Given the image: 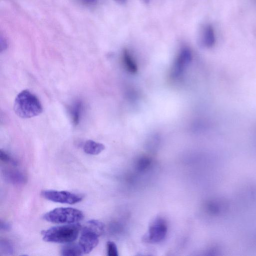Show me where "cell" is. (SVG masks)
<instances>
[{"instance_id": "cell-1", "label": "cell", "mask_w": 256, "mask_h": 256, "mask_svg": "<svg viewBox=\"0 0 256 256\" xmlns=\"http://www.w3.org/2000/svg\"><path fill=\"white\" fill-rule=\"evenodd\" d=\"M14 110L18 116L23 118L38 116L43 110L37 96L27 90H22L16 96L14 102Z\"/></svg>"}, {"instance_id": "cell-2", "label": "cell", "mask_w": 256, "mask_h": 256, "mask_svg": "<svg viewBox=\"0 0 256 256\" xmlns=\"http://www.w3.org/2000/svg\"><path fill=\"white\" fill-rule=\"evenodd\" d=\"M82 226L78 223L55 226L42 231L44 240L57 243H70L78 237Z\"/></svg>"}, {"instance_id": "cell-3", "label": "cell", "mask_w": 256, "mask_h": 256, "mask_svg": "<svg viewBox=\"0 0 256 256\" xmlns=\"http://www.w3.org/2000/svg\"><path fill=\"white\" fill-rule=\"evenodd\" d=\"M84 217L82 212L72 208H57L45 214L43 218L55 224H68L78 222Z\"/></svg>"}, {"instance_id": "cell-4", "label": "cell", "mask_w": 256, "mask_h": 256, "mask_svg": "<svg viewBox=\"0 0 256 256\" xmlns=\"http://www.w3.org/2000/svg\"><path fill=\"white\" fill-rule=\"evenodd\" d=\"M42 196L48 200L56 202L72 204L80 202L83 196L80 194L66 190H44Z\"/></svg>"}, {"instance_id": "cell-5", "label": "cell", "mask_w": 256, "mask_h": 256, "mask_svg": "<svg viewBox=\"0 0 256 256\" xmlns=\"http://www.w3.org/2000/svg\"><path fill=\"white\" fill-rule=\"evenodd\" d=\"M168 230L166 221L158 218L150 224L148 230L143 237V240L148 243H157L162 242L166 236Z\"/></svg>"}, {"instance_id": "cell-6", "label": "cell", "mask_w": 256, "mask_h": 256, "mask_svg": "<svg viewBox=\"0 0 256 256\" xmlns=\"http://www.w3.org/2000/svg\"><path fill=\"white\" fill-rule=\"evenodd\" d=\"M192 59V52L190 49L187 46L182 48L172 67L170 74L172 77L177 78L180 76Z\"/></svg>"}, {"instance_id": "cell-7", "label": "cell", "mask_w": 256, "mask_h": 256, "mask_svg": "<svg viewBox=\"0 0 256 256\" xmlns=\"http://www.w3.org/2000/svg\"><path fill=\"white\" fill-rule=\"evenodd\" d=\"M100 236L90 230L82 228L78 244L84 254L90 253L98 244Z\"/></svg>"}, {"instance_id": "cell-8", "label": "cell", "mask_w": 256, "mask_h": 256, "mask_svg": "<svg viewBox=\"0 0 256 256\" xmlns=\"http://www.w3.org/2000/svg\"><path fill=\"white\" fill-rule=\"evenodd\" d=\"M3 174L5 180L13 184H23L26 182V176L18 170L6 169L4 170Z\"/></svg>"}, {"instance_id": "cell-9", "label": "cell", "mask_w": 256, "mask_h": 256, "mask_svg": "<svg viewBox=\"0 0 256 256\" xmlns=\"http://www.w3.org/2000/svg\"><path fill=\"white\" fill-rule=\"evenodd\" d=\"M104 148V144L92 140H86L83 146L84 152L91 155H97L102 152Z\"/></svg>"}, {"instance_id": "cell-10", "label": "cell", "mask_w": 256, "mask_h": 256, "mask_svg": "<svg viewBox=\"0 0 256 256\" xmlns=\"http://www.w3.org/2000/svg\"><path fill=\"white\" fill-rule=\"evenodd\" d=\"M68 244L61 249V255L63 256H82L84 253L78 244Z\"/></svg>"}, {"instance_id": "cell-11", "label": "cell", "mask_w": 256, "mask_h": 256, "mask_svg": "<svg viewBox=\"0 0 256 256\" xmlns=\"http://www.w3.org/2000/svg\"><path fill=\"white\" fill-rule=\"evenodd\" d=\"M202 44L207 47H211L214 44L215 36L212 28L210 26H206L202 33Z\"/></svg>"}, {"instance_id": "cell-12", "label": "cell", "mask_w": 256, "mask_h": 256, "mask_svg": "<svg viewBox=\"0 0 256 256\" xmlns=\"http://www.w3.org/2000/svg\"><path fill=\"white\" fill-rule=\"evenodd\" d=\"M122 60L126 70L131 73H135L138 70V66L132 56L128 50L122 52Z\"/></svg>"}, {"instance_id": "cell-13", "label": "cell", "mask_w": 256, "mask_h": 256, "mask_svg": "<svg viewBox=\"0 0 256 256\" xmlns=\"http://www.w3.org/2000/svg\"><path fill=\"white\" fill-rule=\"evenodd\" d=\"M82 103L79 100L76 101L70 108V114L72 122L74 126L80 123L82 112Z\"/></svg>"}, {"instance_id": "cell-14", "label": "cell", "mask_w": 256, "mask_h": 256, "mask_svg": "<svg viewBox=\"0 0 256 256\" xmlns=\"http://www.w3.org/2000/svg\"><path fill=\"white\" fill-rule=\"evenodd\" d=\"M84 228L95 232L100 236L104 231V225L98 220H91L85 224Z\"/></svg>"}, {"instance_id": "cell-15", "label": "cell", "mask_w": 256, "mask_h": 256, "mask_svg": "<svg viewBox=\"0 0 256 256\" xmlns=\"http://www.w3.org/2000/svg\"><path fill=\"white\" fill-rule=\"evenodd\" d=\"M0 252L6 255H12L14 252L12 244L6 240H2L0 242Z\"/></svg>"}, {"instance_id": "cell-16", "label": "cell", "mask_w": 256, "mask_h": 256, "mask_svg": "<svg viewBox=\"0 0 256 256\" xmlns=\"http://www.w3.org/2000/svg\"><path fill=\"white\" fill-rule=\"evenodd\" d=\"M0 159L2 162L4 163H10L14 166H16L18 164L16 160L2 150L0 151Z\"/></svg>"}, {"instance_id": "cell-17", "label": "cell", "mask_w": 256, "mask_h": 256, "mask_svg": "<svg viewBox=\"0 0 256 256\" xmlns=\"http://www.w3.org/2000/svg\"><path fill=\"white\" fill-rule=\"evenodd\" d=\"M107 254L108 256H118V255L117 246L116 244L108 241L106 244Z\"/></svg>"}, {"instance_id": "cell-18", "label": "cell", "mask_w": 256, "mask_h": 256, "mask_svg": "<svg viewBox=\"0 0 256 256\" xmlns=\"http://www.w3.org/2000/svg\"><path fill=\"white\" fill-rule=\"evenodd\" d=\"M0 228L2 230L8 232L12 228V226L8 222L1 220L0 222Z\"/></svg>"}, {"instance_id": "cell-19", "label": "cell", "mask_w": 256, "mask_h": 256, "mask_svg": "<svg viewBox=\"0 0 256 256\" xmlns=\"http://www.w3.org/2000/svg\"><path fill=\"white\" fill-rule=\"evenodd\" d=\"M82 3L87 5L95 4L98 0H80Z\"/></svg>"}, {"instance_id": "cell-20", "label": "cell", "mask_w": 256, "mask_h": 256, "mask_svg": "<svg viewBox=\"0 0 256 256\" xmlns=\"http://www.w3.org/2000/svg\"><path fill=\"white\" fill-rule=\"evenodd\" d=\"M150 0H144L146 3H148Z\"/></svg>"}, {"instance_id": "cell-21", "label": "cell", "mask_w": 256, "mask_h": 256, "mask_svg": "<svg viewBox=\"0 0 256 256\" xmlns=\"http://www.w3.org/2000/svg\"><path fill=\"white\" fill-rule=\"evenodd\" d=\"M118 1L120 2H124L126 0H117Z\"/></svg>"}]
</instances>
